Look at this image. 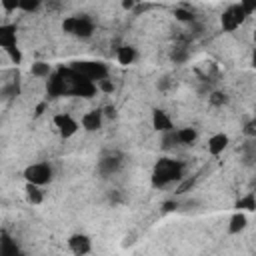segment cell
<instances>
[{
	"label": "cell",
	"mask_w": 256,
	"mask_h": 256,
	"mask_svg": "<svg viewBox=\"0 0 256 256\" xmlns=\"http://www.w3.org/2000/svg\"><path fill=\"white\" fill-rule=\"evenodd\" d=\"M4 52L8 54V58H10L14 64H20V60H22V54H20L18 46H12V48H8V50H4Z\"/></svg>",
	"instance_id": "cell-23"
},
{
	"label": "cell",
	"mask_w": 256,
	"mask_h": 256,
	"mask_svg": "<svg viewBox=\"0 0 256 256\" xmlns=\"http://www.w3.org/2000/svg\"><path fill=\"white\" fill-rule=\"evenodd\" d=\"M98 168H100V172L102 174H112V172H116L118 168H120V160L118 158H112V156H108V158H102L100 160V164H98Z\"/></svg>",
	"instance_id": "cell-17"
},
{
	"label": "cell",
	"mask_w": 256,
	"mask_h": 256,
	"mask_svg": "<svg viewBox=\"0 0 256 256\" xmlns=\"http://www.w3.org/2000/svg\"><path fill=\"white\" fill-rule=\"evenodd\" d=\"M46 90H48V96H52V98H58V96L68 94V82H66V78L62 76L60 70L58 72H50Z\"/></svg>",
	"instance_id": "cell-7"
},
{
	"label": "cell",
	"mask_w": 256,
	"mask_h": 256,
	"mask_svg": "<svg viewBox=\"0 0 256 256\" xmlns=\"http://www.w3.org/2000/svg\"><path fill=\"white\" fill-rule=\"evenodd\" d=\"M44 110H46V102H40L38 106H36V110H34V116L38 118V116H42L44 114Z\"/></svg>",
	"instance_id": "cell-30"
},
{
	"label": "cell",
	"mask_w": 256,
	"mask_h": 256,
	"mask_svg": "<svg viewBox=\"0 0 256 256\" xmlns=\"http://www.w3.org/2000/svg\"><path fill=\"white\" fill-rule=\"evenodd\" d=\"M62 30L72 36H78V38H88L94 32V24L86 16H68L62 22Z\"/></svg>",
	"instance_id": "cell-2"
},
{
	"label": "cell",
	"mask_w": 256,
	"mask_h": 256,
	"mask_svg": "<svg viewBox=\"0 0 256 256\" xmlns=\"http://www.w3.org/2000/svg\"><path fill=\"white\" fill-rule=\"evenodd\" d=\"M116 58H118V62H120L122 66H128V64H132V62L136 60V48H132V46L124 44V46H120V48H118Z\"/></svg>",
	"instance_id": "cell-14"
},
{
	"label": "cell",
	"mask_w": 256,
	"mask_h": 256,
	"mask_svg": "<svg viewBox=\"0 0 256 256\" xmlns=\"http://www.w3.org/2000/svg\"><path fill=\"white\" fill-rule=\"evenodd\" d=\"M102 114H104L106 118H114V116H116V108H114V106H106V108L102 110Z\"/></svg>",
	"instance_id": "cell-29"
},
{
	"label": "cell",
	"mask_w": 256,
	"mask_h": 256,
	"mask_svg": "<svg viewBox=\"0 0 256 256\" xmlns=\"http://www.w3.org/2000/svg\"><path fill=\"white\" fill-rule=\"evenodd\" d=\"M30 72H32V76H36V78H48L50 72H52V68H50L48 62H34V64L30 66Z\"/></svg>",
	"instance_id": "cell-19"
},
{
	"label": "cell",
	"mask_w": 256,
	"mask_h": 256,
	"mask_svg": "<svg viewBox=\"0 0 256 256\" xmlns=\"http://www.w3.org/2000/svg\"><path fill=\"white\" fill-rule=\"evenodd\" d=\"M244 20H246V14H244V10L240 8V4L228 6V8L222 12V16H220V24H222V30H224V32H234Z\"/></svg>",
	"instance_id": "cell-5"
},
{
	"label": "cell",
	"mask_w": 256,
	"mask_h": 256,
	"mask_svg": "<svg viewBox=\"0 0 256 256\" xmlns=\"http://www.w3.org/2000/svg\"><path fill=\"white\" fill-rule=\"evenodd\" d=\"M174 138H176V144H192L196 140V130L194 128H180V130H174Z\"/></svg>",
	"instance_id": "cell-16"
},
{
	"label": "cell",
	"mask_w": 256,
	"mask_h": 256,
	"mask_svg": "<svg viewBox=\"0 0 256 256\" xmlns=\"http://www.w3.org/2000/svg\"><path fill=\"white\" fill-rule=\"evenodd\" d=\"M134 4H136V0H122V6H124L126 10H130Z\"/></svg>",
	"instance_id": "cell-32"
},
{
	"label": "cell",
	"mask_w": 256,
	"mask_h": 256,
	"mask_svg": "<svg viewBox=\"0 0 256 256\" xmlns=\"http://www.w3.org/2000/svg\"><path fill=\"white\" fill-rule=\"evenodd\" d=\"M210 104H214V106H224V104H226V96H224L222 92H212V94H210Z\"/></svg>",
	"instance_id": "cell-24"
},
{
	"label": "cell",
	"mask_w": 256,
	"mask_h": 256,
	"mask_svg": "<svg viewBox=\"0 0 256 256\" xmlns=\"http://www.w3.org/2000/svg\"><path fill=\"white\" fill-rule=\"evenodd\" d=\"M174 16L180 22H194V12L192 10H186V8H176L174 10Z\"/></svg>",
	"instance_id": "cell-21"
},
{
	"label": "cell",
	"mask_w": 256,
	"mask_h": 256,
	"mask_svg": "<svg viewBox=\"0 0 256 256\" xmlns=\"http://www.w3.org/2000/svg\"><path fill=\"white\" fill-rule=\"evenodd\" d=\"M0 4H2V8H4L6 12H14V10H18L20 0H0Z\"/></svg>",
	"instance_id": "cell-25"
},
{
	"label": "cell",
	"mask_w": 256,
	"mask_h": 256,
	"mask_svg": "<svg viewBox=\"0 0 256 256\" xmlns=\"http://www.w3.org/2000/svg\"><path fill=\"white\" fill-rule=\"evenodd\" d=\"M24 194H26V200H28L30 204H34V206L44 202V192H42V186H38V184L26 182V186H24Z\"/></svg>",
	"instance_id": "cell-13"
},
{
	"label": "cell",
	"mask_w": 256,
	"mask_h": 256,
	"mask_svg": "<svg viewBox=\"0 0 256 256\" xmlns=\"http://www.w3.org/2000/svg\"><path fill=\"white\" fill-rule=\"evenodd\" d=\"M244 132H246L248 136H254V134H256V130H254V120H250V122L246 124V130H244Z\"/></svg>",
	"instance_id": "cell-31"
},
{
	"label": "cell",
	"mask_w": 256,
	"mask_h": 256,
	"mask_svg": "<svg viewBox=\"0 0 256 256\" xmlns=\"http://www.w3.org/2000/svg\"><path fill=\"white\" fill-rule=\"evenodd\" d=\"M176 208H178V202H176V200L164 202V212H172V210H176Z\"/></svg>",
	"instance_id": "cell-28"
},
{
	"label": "cell",
	"mask_w": 256,
	"mask_h": 256,
	"mask_svg": "<svg viewBox=\"0 0 256 256\" xmlns=\"http://www.w3.org/2000/svg\"><path fill=\"white\" fill-rule=\"evenodd\" d=\"M54 128L58 130V134L62 136V138H70V136H74L76 132H78V128H80V124L70 116V114H56L54 116Z\"/></svg>",
	"instance_id": "cell-6"
},
{
	"label": "cell",
	"mask_w": 256,
	"mask_h": 256,
	"mask_svg": "<svg viewBox=\"0 0 256 256\" xmlns=\"http://www.w3.org/2000/svg\"><path fill=\"white\" fill-rule=\"evenodd\" d=\"M24 178H26V182L44 186V184H48V182L52 180V166H50L48 162L30 164V166L24 170Z\"/></svg>",
	"instance_id": "cell-4"
},
{
	"label": "cell",
	"mask_w": 256,
	"mask_h": 256,
	"mask_svg": "<svg viewBox=\"0 0 256 256\" xmlns=\"http://www.w3.org/2000/svg\"><path fill=\"white\" fill-rule=\"evenodd\" d=\"M236 208H238V210H246V212H254V210H256V198H254V192H248L246 196H242V198L236 202Z\"/></svg>",
	"instance_id": "cell-18"
},
{
	"label": "cell",
	"mask_w": 256,
	"mask_h": 256,
	"mask_svg": "<svg viewBox=\"0 0 256 256\" xmlns=\"http://www.w3.org/2000/svg\"><path fill=\"white\" fill-rule=\"evenodd\" d=\"M152 128L158 130V132H170L174 130V124H172V118L168 116V112L164 110H154L152 112Z\"/></svg>",
	"instance_id": "cell-10"
},
{
	"label": "cell",
	"mask_w": 256,
	"mask_h": 256,
	"mask_svg": "<svg viewBox=\"0 0 256 256\" xmlns=\"http://www.w3.org/2000/svg\"><path fill=\"white\" fill-rule=\"evenodd\" d=\"M12 46H16V26L4 24V26H0V48L8 50Z\"/></svg>",
	"instance_id": "cell-12"
},
{
	"label": "cell",
	"mask_w": 256,
	"mask_h": 256,
	"mask_svg": "<svg viewBox=\"0 0 256 256\" xmlns=\"http://www.w3.org/2000/svg\"><path fill=\"white\" fill-rule=\"evenodd\" d=\"M40 2L42 0H20V4H18V10H22V12H36L38 8H40Z\"/></svg>",
	"instance_id": "cell-20"
},
{
	"label": "cell",
	"mask_w": 256,
	"mask_h": 256,
	"mask_svg": "<svg viewBox=\"0 0 256 256\" xmlns=\"http://www.w3.org/2000/svg\"><path fill=\"white\" fill-rule=\"evenodd\" d=\"M246 224H248V218H246V214L240 210V212H236V214L230 218L228 232H230V234H238V232H242V230L246 228Z\"/></svg>",
	"instance_id": "cell-15"
},
{
	"label": "cell",
	"mask_w": 256,
	"mask_h": 256,
	"mask_svg": "<svg viewBox=\"0 0 256 256\" xmlns=\"http://www.w3.org/2000/svg\"><path fill=\"white\" fill-rule=\"evenodd\" d=\"M240 8L244 10L246 16H252L256 10V0H240Z\"/></svg>",
	"instance_id": "cell-22"
},
{
	"label": "cell",
	"mask_w": 256,
	"mask_h": 256,
	"mask_svg": "<svg viewBox=\"0 0 256 256\" xmlns=\"http://www.w3.org/2000/svg\"><path fill=\"white\" fill-rule=\"evenodd\" d=\"M102 120H104L102 110H88V112H84V114H82L80 124H82V128H84V130L94 132V130L102 128Z\"/></svg>",
	"instance_id": "cell-9"
},
{
	"label": "cell",
	"mask_w": 256,
	"mask_h": 256,
	"mask_svg": "<svg viewBox=\"0 0 256 256\" xmlns=\"http://www.w3.org/2000/svg\"><path fill=\"white\" fill-rule=\"evenodd\" d=\"M72 70H76L80 76L92 80V82H98V80H104L108 78V68L106 64L102 62H92V60H84V62H76L70 66Z\"/></svg>",
	"instance_id": "cell-3"
},
{
	"label": "cell",
	"mask_w": 256,
	"mask_h": 256,
	"mask_svg": "<svg viewBox=\"0 0 256 256\" xmlns=\"http://www.w3.org/2000/svg\"><path fill=\"white\" fill-rule=\"evenodd\" d=\"M68 248H70L72 254L82 256V254H88L92 250V242H90V238L86 234H72L68 238Z\"/></svg>",
	"instance_id": "cell-8"
},
{
	"label": "cell",
	"mask_w": 256,
	"mask_h": 256,
	"mask_svg": "<svg viewBox=\"0 0 256 256\" xmlns=\"http://www.w3.org/2000/svg\"><path fill=\"white\" fill-rule=\"evenodd\" d=\"M14 252H18V248L14 244H10L8 238H4V248H0V254H14Z\"/></svg>",
	"instance_id": "cell-27"
},
{
	"label": "cell",
	"mask_w": 256,
	"mask_h": 256,
	"mask_svg": "<svg viewBox=\"0 0 256 256\" xmlns=\"http://www.w3.org/2000/svg\"><path fill=\"white\" fill-rule=\"evenodd\" d=\"M96 86H98L102 92H112V90H114V84H112L108 78H104V80H98V82H96Z\"/></svg>",
	"instance_id": "cell-26"
},
{
	"label": "cell",
	"mask_w": 256,
	"mask_h": 256,
	"mask_svg": "<svg viewBox=\"0 0 256 256\" xmlns=\"http://www.w3.org/2000/svg\"><path fill=\"white\" fill-rule=\"evenodd\" d=\"M228 142H230V138H228L224 132L212 134V136L208 138V154H212V156L222 154V152L228 148Z\"/></svg>",
	"instance_id": "cell-11"
},
{
	"label": "cell",
	"mask_w": 256,
	"mask_h": 256,
	"mask_svg": "<svg viewBox=\"0 0 256 256\" xmlns=\"http://www.w3.org/2000/svg\"><path fill=\"white\" fill-rule=\"evenodd\" d=\"M176 180H182V164L170 158H162L152 172V184L156 188H164Z\"/></svg>",
	"instance_id": "cell-1"
}]
</instances>
